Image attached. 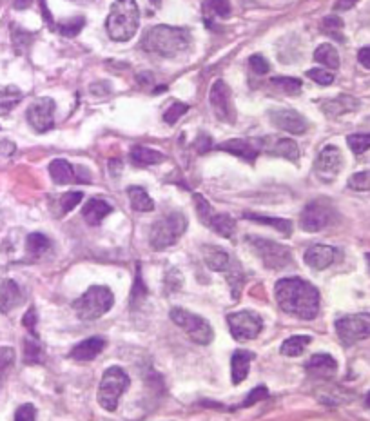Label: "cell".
<instances>
[{
	"label": "cell",
	"mask_w": 370,
	"mask_h": 421,
	"mask_svg": "<svg viewBox=\"0 0 370 421\" xmlns=\"http://www.w3.org/2000/svg\"><path fill=\"white\" fill-rule=\"evenodd\" d=\"M307 77L316 84H320V86H331L334 82V75L331 71H327V69H311V71H307Z\"/></svg>",
	"instance_id": "cell-44"
},
{
	"label": "cell",
	"mask_w": 370,
	"mask_h": 421,
	"mask_svg": "<svg viewBox=\"0 0 370 421\" xmlns=\"http://www.w3.org/2000/svg\"><path fill=\"white\" fill-rule=\"evenodd\" d=\"M84 195L82 193H66V195H60L59 196V213H57V216H64L66 213H69L71 209H75V207L82 202Z\"/></svg>",
	"instance_id": "cell-39"
},
{
	"label": "cell",
	"mask_w": 370,
	"mask_h": 421,
	"mask_svg": "<svg viewBox=\"0 0 370 421\" xmlns=\"http://www.w3.org/2000/svg\"><path fill=\"white\" fill-rule=\"evenodd\" d=\"M131 160L137 166H155V164L164 162L166 157L160 151H155V149H149V147L135 146L131 149Z\"/></svg>",
	"instance_id": "cell-29"
},
{
	"label": "cell",
	"mask_w": 370,
	"mask_h": 421,
	"mask_svg": "<svg viewBox=\"0 0 370 421\" xmlns=\"http://www.w3.org/2000/svg\"><path fill=\"white\" fill-rule=\"evenodd\" d=\"M343 169V155H341L340 147L325 146L318 155L316 162H314V175L323 184H331L336 180V177Z\"/></svg>",
	"instance_id": "cell-12"
},
{
	"label": "cell",
	"mask_w": 370,
	"mask_h": 421,
	"mask_svg": "<svg viewBox=\"0 0 370 421\" xmlns=\"http://www.w3.org/2000/svg\"><path fill=\"white\" fill-rule=\"evenodd\" d=\"M254 360V354L249 351H236L231 356V376H233V385H240L245 382L249 376V367Z\"/></svg>",
	"instance_id": "cell-25"
},
{
	"label": "cell",
	"mask_w": 370,
	"mask_h": 421,
	"mask_svg": "<svg viewBox=\"0 0 370 421\" xmlns=\"http://www.w3.org/2000/svg\"><path fill=\"white\" fill-rule=\"evenodd\" d=\"M51 247V240L42 233H31L26 240V251L31 256H42Z\"/></svg>",
	"instance_id": "cell-34"
},
{
	"label": "cell",
	"mask_w": 370,
	"mask_h": 421,
	"mask_svg": "<svg viewBox=\"0 0 370 421\" xmlns=\"http://www.w3.org/2000/svg\"><path fill=\"white\" fill-rule=\"evenodd\" d=\"M336 218V210L332 209L331 204L323 200H314L305 206L300 216V226L305 233H320L327 229Z\"/></svg>",
	"instance_id": "cell-9"
},
{
	"label": "cell",
	"mask_w": 370,
	"mask_h": 421,
	"mask_svg": "<svg viewBox=\"0 0 370 421\" xmlns=\"http://www.w3.org/2000/svg\"><path fill=\"white\" fill-rule=\"evenodd\" d=\"M341 30H343V20L340 19V17H327L325 20H323V31L329 35H332L334 39L338 40H343V37H341Z\"/></svg>",
	"instance_id": "cell-42"
},
{
	"label": "cell",
	"mask_w": 370,
	"mask_h": 421,
	"mask_svg": "<svg viewBox=\"0 0 370 421\" xmlns=\"http://www.w3.org/2000/svg\"><path fill=\"white\" fill-rule=\"evenodd\" d=\"M22 325H24L33 336H37V333H35V327H37V313H35V307H30V311L26 313V316L22 318Z\"/></svg>",
	"instance_id": "cell-51"
},
{
	"label": "cell",
	"mask_w": 370,
	"mask_h": 421,
	"mask_svg": "<svg viewBox=\"0 0 370 421\" xmlns=\"http://www.w3.org/2000/svg\"><path fill=\"white\" fill-rule=\"evenodd\" d=\"M247 245L256 253L267 269L282 271L293 264V251L285 245L260 236H247Z\"/></svg>",
	"instance_id": "cell-7"
},
{
	"label": "cell",
	"mask_w": 370,
	"mask_h": 421,
	"mask_svg": "<svg viewBox=\"0 0 370 421\" xmlns=\"http://www.w3.org/2000/svg\"><path fill=\"white\" fill-rule=\"evenodd\" d=\"M140 24V10L137 0H115L109 11L108 33L115 42H127L131 40L138 31Z\"/></svg>",
	"instance_id": "cell-3"
},
{
	"label": "cell",
	"mask_w": 370,
	"mask_h": 421,
	"mask_svg": "<svg viewBox=\"0 0 370 421\" xmlns=\"http://www.w3.org/2000/svg\"><path fill=\"white\" fill-rule=\"evenodd\" d=\"M249 66H251V69H253L256 75H267L269 71H271V66H269V62L263 59L262 55H253V57L249 59Z\"/></svg>",
	"instance_id": "cell-48"
},
{
	"label": "cell",
	"mask_w": 370,
	"mask_h": 421,
	"mask_svg": "<svg viewBox=\"0 0 370 421\" xmlns=\"http://www.w3.org/2000/svg\"><path fill=\"white\" fill-rule=\"evenodd\" d=\"M358 2H360V0H338L336 4H334V10L347 11V10H351V8H354Z\"/></svg>",
	"instance_id": "cell-53"
},
{
	"label": "cell",
	"mask_w": 370,
	"mask_h": 421,
	"mask_svg": "<svg viewBox=\"0 0 370 421\" xmlns=\"http://www.w3.org/2000/svg\"><path fill=\"white\" fill-rule=\"evenodd\" d=\"M84 26H86V19H84V17H75V19L68 20V22L59 24L57 28H59V31L64 37H77V35L82 31Z\"/></svg>",
	"instance_id": "cell-40"
},
{
	"label": "cell",
	"mask_w": 370,
	"mask_h": 421,
	"mask_svg": "<svg viewBox=\"0 0 370 421\" xmlns=\"http://www.w3.org/2000/svg\"><path fill=\"white\" fill-rule=\"evenodd\" d=\"M195 204H196V210H198V216H200V220L204 222V224H207L209 216L215 213V210L211 209L209 202L205 200L202 195H195Z\"/></svg>",
	"instance_id": "cell-46"
},
{
	"label": "cell",
	"mask_w": 370,
	"mask_h": 421,
	"mask_svg": "<svg viewBox=\"0 0 370 421\" xmlns=\"http://www.w3.org/2000/svg\"><path fill=\"white\" fill-rule=\"evenodd\" d=\"M115 304V296L111 289L106 285H91L86 293L73 302V309L77 316L84 322L102 318L104 314L109 313V309Z\"/></svg>",
	"instance_id": "cell-5"
},
{
	"label": "cell",
	"mask_w": 370,
	"mask_h": 421,
	"mask_svg": "<svg viewBox=\"0 0 370 421\" xmlns=\"http://www.w3.org/2000/svg\"><path fill=\"white\" fill-rule=\"evenodd\" d=\"M245 220H253L258 222V224H265V226H271L274 229H278L282 235L291 236L293 235V224L291 220H283V218H271V216H262V215H253V213H245L244 215Z\"/></svg>",
	"instance_id": "cell-30"
},
{
	"label": "cell",
	"mask_w": 370,
	"mask_h": 421,
	"mask_svg": "<svg viewBox=\"0 0 370 421\" xmlns=\"http://www.w3.org/2000/svg\"><path fill=\"white\" fill-rule=\"evenodd\" d=\"M55 100L49 97L39 98L28 108L26 118L37 133H48L55 128Z\"/></svg>",
	"instance_id": "cell-13"
},
{
	"label": "cell",
	"mask_w": 370,
	"mask_h": 421,
	"mask_svg": "<svg viewBox=\"0 0 370 421\" xmlns=\"http://www.w3.org/2000/svg\"><path fill=\"white\" fill-rule=\"evenodd\" d=\"M269 120L273 122L274 128L291 135H303L309 129L307 118L294 109H273L269 111Z\"/></svg>",
	"instance_id": "cell-15"
},
{
	"label": "cell",
	"mask_w": 370,
	"mask_h": 421,
	"mask_svg": "<svg viewBox=\"0 0 370 421\" xmlns=\"http://www.w3.org/2000/svg\"><path fill=\"white\" fill-rule=\"evenodd\" d=\"M207 226L224 238H233L234 233H236V220L225 213H213L207 220Z\"/></svg>",
	"instance_id": "cell-27"
},
{
	"label": "cell",
	"mask_w": 370,
	"mask_h": 421,
	"mask_svg": "<svg viewBox=\"0 0 370 421\" xmlns=\"http://www.w3.org/2000/svg\"><path fill=\"white\" fill-rule=\"evenodd\" d=\"M347 144L351 147V151L354 155H363L370 149V133H358V135H351L347 137Z\"/></svg>",
	"instance_id": "cell-38"
},
{
	"label": "cell",
	"mask_w": 370,
	"mask_h": 421,
	"mask_svg": "<svg viewBox=\"0 0 370 421\" xmlns=\"http://www.w3.org/2000/svg\"><path fill=\"white\" fill-rule=\"evenodd\" d=\"M338 338L345 345H352L370 336V313L349 314L336 320Z\"/></svg>",
	"instance_id": "cell-10"
},
{
	"label": "cell",
	"mask_w": 370,
	"mask_h": 421,
	"mask_svg": "<svg viewBox=\"0 0 370 421\" xmlns=\"http://www.w3.org/2000/svg\"><path fill=\"white\" fill-rule=\"evenodd\" d=\"M204 11L216 15L218 19H229L231 2L229 0H204Z\"/></svg>",
	"instance_id": "cell-36"
},
{
	"label": "cell",
	"mask_w": 370,
	"mask_h": 421,
	"mask_svg": "<svg viewBox=\"0 0 370 421\" xmlns=\"http://www.w3.org/2000/svg\"><path fill=\"white\" fill-rule=\"evenodd\" d=\"M127 196H129L131 207L137 213H151V210H155V202H153V198L144 187H127Z\"/></svg>",
	"instance_id": "cell-28"
},
{
	"label": "cell",
	"mask_w": 370,
	"mask_h": 421,
	"mask_svg": "<svg viewBox=\"0 0 370 421\" xmlns=\"http://www.w3.org/2000/svg\"><path fill=\"white\" fill-rule=\"evenodd\" d=\"M209 102L211 108H213V113L216 115L218 120L227 124H233L236 113H234V106H233V97H231V89L227 88V84L224 80H216L211 88L209 95Z\"/></svg>",
	"instance_id": "cell-14"
},
{
	"label": "cell",
	"mask_w": 370,
	"mask_h": 421,
	"mask_svg": "<svg viewBox=\"0 0 370 421\" xmlns=\"http://www.w3.org/2000/svg\"><path fill=\"white\" fill-rule=\"evenodd\" d=\"M147 289L146 285H144V280H142L140 276V267H138V273H137V280H135V287H133V293H131V305L135 307V304L137 302H140V300L146 298Z\"/></svg>",
	"instance_id": "cell-47"
},
{
	"label": "cell",
	"mask_w": 370,
	"mask_h": 421,
	"mask_svg": "<svg viewBox=\"0 0 370 421\" xmlns=\"http://www.w3.org/2000/svg\"><path fill=\"white\" fill-rule=\"evenodd\" d=\"M187 231V216L180 210L167 213L153 224L149 233V245L155 251H166L175 245L182 235Z\"/></svg>",
	"instance_id": "cell-4"
},
{
	"label": "cell",
	"mask_w": 370,
	"mask_h": 421,
	"mask_svg": "<svg viewBox=\"0 0 370 421\" xmlns=\"http://www.w3.org/2000/svg\"><path fill=\"white\" fill-rule=\"evenodd\" d=\"M113 213V207L109 206L108 202L100 200V198H89L86 204H84L82 216L84 220L88 222V226H100L102 220L106 216H109Z\"/></svg>",
	"instance_id": "cell-21"
},
{
	"label": "cell",
	"mask_w": 370,
	"mask_h": 421,
	"mask_svg": "<svg viewBox=\"0 0 370 421\" xmlns=\"http://www.w3.org/2000/svg\"><path fill=\"white\" fill-rule=\"evenodd\" d=\"M267 398H269V389L265 387V385H258V387H254L253 391L249 392L247 400L242 403V407H251L254 405V403L262 402V400H267Z\"/></svg>",
	"instance_id": "cell-45"
},
{
	"label": "cell",
	"mask_w": 370,
	"mask_h": 421,
	"mask_svg": "<svg viewBox=\"0 0 370 421\" xmlns=\"http://www.w3.org/2000/svg\"><path fill=\"white\" fill-rule=\"evenodd\" d=\"M367 407H369V409H370V392H369V394H367Z\"/></svg>",
	"instance_id": "cell-55"
},
{
	"label": "cell",
	"mask_w": 370,
	"mask_h": 421,
	"mask_svg": "<svg viewBox=\"0 0 370 421\" xmlns=\"http://www.w3.org/2000/svg\"><path fill=\"white\" fill-rule=\"evenodd\" d=\"M218 151L231 153L234 157L244 158L247 162H254L256 157L262 151V140H253V138H233L224 144H218L215 147Z\"/></svg>",
	"instance_id": "cell-16"
},
{
	"label": "cell",
	"mask_w": 370,
	"mask_h": 421,
	"mask_svg": "<svg viewBox=\"0 0 370 421\" xmlns=\"http://www.w3.org/2000/svg\"><path fill=\"white\" fill-rule=\"evenodd\" d=\"M260 140H262V151H265L267 155L285 158V160H291V162H296L300 158V147L293 138L265 137L260 138Z\"/></svg>",
	"instance_id": "cell-17"
},
{
	"label": "cell",
	"mask_w": 370,
	"mask_h": 421,
	"mask_svg": "<svg viewBox=\"0 0 370 421\" xmlns=\"http://www.w3.org/2000/svg\"><path fill=\"white\" fill-rule=\"evenodd\" d=\"M49 175L53 178L55 184L59 186H68V184H77L80 180L77 173H75V167L64 160V158H57L53 162L49 164ZM80 184V182H78Z\"/></svg>",
	"instance_id": "cell-24"
},
{
	"label": "cell",
	"mask_w": 370,
	"mask_h": 421,
	"mask_svg": "<svg viewBox=\"0 0 370 421\" xmlns=\"http://www.w3.org/2000/svg\"><path fill=\"white\" fill-rule=\"evenodd\" d=\"M336 255L338 251L334 249V247H331V245H312V247H309V249L305 251L303 260H305V264H307L309 267H312V269L323 271L334 264Z\"/></svg>",
	"instance_id": "cell-19"
},
{
	"label": "cell",
	"mask_w": 370,
	"mask_h": 421,
	"mask_svg": "<svg viewBox=\"0 0 370 421\" xmlns=\"http://www.w3.org/2000/svg\"><path fill=\"white\" fill-rule=\"evenodd\" d=\"M204 260L207 267L211 271H216V273H224L227 275L229 271H233L234 267H238V262L233 258V256L227 253V251L220 249V247H213V245H205L204 249Z\"/></svg>",
	"instance_id": "cell-18"
},
{
	"label": "cell",
	"mask_w": 370,
	"mask_h": 421,
	"mask_svg": "<svg viewBox=\"0 0 370 421\" xmlns=\"http://www.w3.org/2000/svg\"><path fill=\"white\" fill-rule=\"evenodd\" d=\"M22 100V91L15 86L0 88V117L8 115Z\"/></svg>",
	"instance_id": "cell-33"
},
{
	"label": "cell",
	"mask_w": 370,
	"mask_h": 421,
	"mask_svg": "<svg viewBox=\"0 0 370 421\" xmlns=\"http://www.w3.org/2000/svg\"><path fill=\"white\" fill-rule=\"evenodd\" d=\"M31 2L33 0H13V6H15L17 10H26V8H30Z\"/></svg>",
	"instance_id": "cell-54"
},
{
	"label": "cell",
	"mask_w": 370,
	"mask_h": 421,
	"mask_svg": "<svg viewBox=\"0 0 370 421\" xmlns=\"http://www.w3.org/2000/svg\"><path fill=\"white\" fill-rule=\"evenodd\" d=\"M129 387V376L122 367H109L98 385L97 400L104 411L115 412L118 409L120 396Z\"/></svg>",
	"instance_id": "cell-6"
},
{
	"label": "cell",
	"mask_w": 370,
	"mask_h": 421,
	"mask_svg": "<svg viewBox=\"0 0 370 421\" xmlns=\"http://www.w3.org/2000/svg\"><path fill=\"white\" fill-rule=\"evenodd\" d=\"M273 86H276L280 91L287 95H298L302 93L303 84L300 79H293V77H276L273 79Z\"/></svg>",
	"instance_id": "cell-37"
},
{
	"label": "cell",
	"mask_w": 370,
	"mask_h": 421,
	"mask_svg": "<svg viewBox=\"0 0 370 421\" xmlns=\"http://www.w3.org/2000/svg\"><path fill=\"white\" fill-rule=\"evenodd\" d=\"M358 60H360V64L363 66V68L370 69V48L360 49V53H358Z\"/></svg>",
	"instance_id": "cell-52"
},
{
	"label": "cell",
	"mask_w": 370,
	"mask_h": 421,
	"mask_svg": "<svg viewBox=\"0 0 370 421\" xmlns=\"http://www.w3.org/2000/svg\"><path fill=\"white\" fill-rule=\"evenodd\" d=\"M227 325L234 340L247 342V340L258 338L263 329V320L253 311H238L227 316Z\"/></svg>",
	"instance_id": "cell-11"
},
{
	"label": "cell",
	"mask_w": 370,
	"mask_h": 421,
	"mask_svg": "<svg viewBox=\"0 0 370 421\" xmlns=\"http://www.w3.org/2000/svg\"><path fill=\"white\" fill-rule=\"evenodd\" d=\"M187 109H189V106H187V104L173 102V104H171V108L167 109L166 113H164V120H166L167 124L178 122V118H180L182 115L187 113Z\"/></svg>",
	"instance_id": "cell-43"
},
{
	"label": "cell",
	"mask_w": 370,
	"mask_h": 421,
	"mask_svg": "<svg viewBox=\"0 0 370 421\" xmlns=\"http://www.w3.org/2000/svg\"><path fill=\"white\" fill-rule=\"evenodd\" d=\"M104 349H106V340L95 336V338H88L84 340V342L77 343V345L71 349L69 356L77 360V362H92L98 354L102 353Z\"/></svg>",
	"instance_id": "cell-20"
},
{
	"label": "cell",
	"mask_w": 370,
	"mask_h": 421,
	"mask_svg": "<svg viewBox=\"0 0 370 421\" xmlns=\"http://www.w3.org/2000/svg\"><path fill=\"white\" fill-rule=\"evenodd\" d=\"M22 304V291L13 280L0 282V313H10L11 309Z\"/></svg>",
	"instance_id": "cell-22"
},
{
	"label": "cell",
	"mask_w": 370,
	"mask_h": 421,
	"mask_svg": "<svg viewBox=\"0 0 370 421\" xmlns=\"http://www.w3.org/2000/svg\"><path fill=\"white\" fill-rule=\"evenodd\" d=\"M191 42L193 39L189 30L162 24L147 30L142 37L140 46L147 53L158 55L162 59H176L191 48Z\"/></svg>",
	"instance_id": "cell-2"
},
{
	"label": "cell",
	"mask_w": 370,
	"mask_h": 421,
	"mask_svg": "<svg viewBox=\"0 0 370 421\" xmlns=\"http://www.w3.org/2000/svg\"><path fill=\"white\" fill-rule=\"evenodd\" d=\"M15 362V351L11 347H0V374H4Z\"/></svg>",
	"instance_id": "cell-49"
},
{
	"label": "cell",
	"mask_w": 370,
	"mask_h": 421,
	"mask_svg": "<svg viewBox=\"0 0 370 421\" xmlns=\"http://www.w3.org/2000/svg\"><path fill=\"white\" fill-rule=\"evenodd\" d=\"M305 369L318 378H331L338 371V362L331 354H314L307 362Z\"/></svg>",
	"instance_id": "cell-26"
},
{
	"label": "cell",
	"mask_w": 370,
	"mask_h": 421,
	"mask_svg": "<svg viewBox=\"0 0 370 421\" xmlns=\"http://www.w3.org/2000/svg\"><path fill=\"white\" fill-rule=\"evenodd\" d=\"M42 356H44V351H42V345L37 340H26L24 342V362L28 365H35V363L42 362Z\"/></svg>",
	"instance_id": "cell-35"
},
{
	"label": "cell",
	"mask_w": 370,
	"mask_h": 421,
	"mask_svg": "<svg viewBox=\"0 0 370 421\" xmlns=\"http://www.w3.org/2000/svg\"><path fill=\"white\" fill-rule=\"evenodd\" d=\"M274 296L283 313L298 320H314L320 313V291L302 278H282L274 285Z\"/></svg>",
	"instance_id": "cell-1"
},
{
	"label": "cell",
	"mask_w": 370,
	"mask_h": 421,
	"mask_svg": "<svg viewBox=\"0 0 370 421\" xmlns=\"http://www.w3.org/2000/svg\"><path fill=\"white\" fill-rule=\"evenodd\" d=\"M169 316L198 345H209L213 342V338H215V333H213V327H211L209 322L202 318V316H198V314L189 313L185 309L175 307L169 311Z\"/></svg>",
	"instance_id": "cell-8"
},
{
	"label": "cell",
	"mask_w": 370,
	"mask_h": 421,
	"mask_svg": "<svg viewBox=\"0 0 370 421\" xmlns=\"http://www.w3.org/2000/svg\"><path fill=\"white\" fill-rule=\"evenodd\" d=\"M311 342H312L311 336H291V338L285 340V342L282 343L280 353L287 358H296L300 356L309 345H311Z\"/></svg>",
	"instance_id": "cell-32"
},
{
	"label": "cell",
	"mask_w": 370,
	"mask_h": 421,
	"mask_svg": "<svg viewBox=\"0 0 370 421\" xmlns=\"http://www.w3.org/2000/svg\"><path fill=\"white\" fill-rule=\"evenodd\" d=\"M314 60H316L318 64L325 66L329 69L340 68V55H338L336 48L332 44L318 46V49L314 51Z\"/></svg>",
	"instance_id": "cell-31"
},
{
	"label": "cell",
	"mask_w": 370,
	"mask_h": 421,
	"mask_svg": "<svg viewBox=\"0 0 370 421\" xmlns=\"http://www.w3.org/2000/svg\"><path fill=\"white\" fill-rule=\"evenodd\" d=\"M349 187L352 191H370V171L356 173L349 178Z\"/></svg>",
	"instance_id": "cell-41"
},
{
	"label": "cell",
	"mask_w": 370,
	"mask_h": 421,
	"mask_svg": "<svg viewBox=\"0 0 370 421\" xmlns=\"http://www.w3.org/2000/svg\"><path fill=\"white\" fill-rule=\"evenodd\" d=\"M358 108H360V100L354 97H349V95H340L338 98H332V100H327V102H323V106H322L323 113L331 118H336V117H341V115L351 113V111H356Z\"/></svg>",
	"instance_id": "cell-23"
},
{
	"label": "cell",
	"mask_w": 370,
	"mask_h": 421,
	"mask_svg": "<svg viewBox=\"0 0 370 421\" xmlns=\"http://www.w3.org/2000/svg\"><path fill=\"white\" fill-rule=\"evenodd\" d=\"M35 418H37V409L31 403L20 405L15 412L17 421H35Z\"/></svg>",
	"instance_id": "cell-50"
},
{
	"label": "cell",
	"mask_w": 370,
	"mask_h": 421,
	"mask_svg": "<svg viewBox=\"0 0 370 421\" xmlns=\"http://www.w3.org/2000/svg\"><path fill=\"white\" fill-rule=\"evenodd\" d=\"M367 264H369V267H370V253L367 255Z\"/></svg>",
	"instance_id": "cell-56"
}]
</instances>
